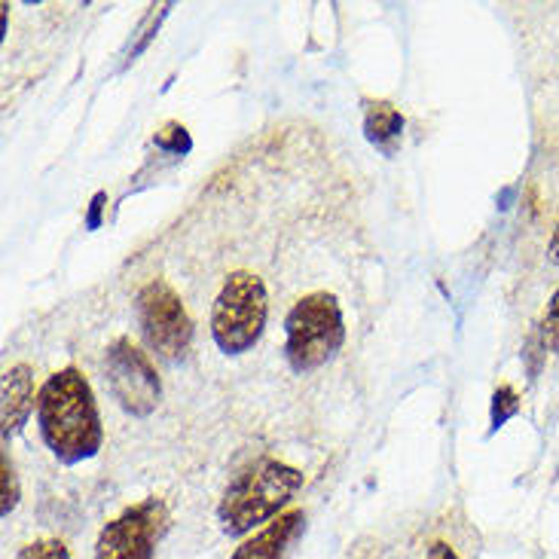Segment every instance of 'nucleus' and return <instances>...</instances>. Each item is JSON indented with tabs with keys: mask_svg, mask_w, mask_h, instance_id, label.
<instances>
[{
	"mask_svg": "<svg viewBox=\"0 0 559 559\" xmlns=\"http://www.w3.org/2000/svg\"><path fill=\"white\" fill-rule=\"evenodd\" d=\"M37 431L61 465H80L102 453L105 428L90 379L76 367H61L37 394Z\"/></svg>",
	"mask_w": 559,
	"mask_h": 559,
	"instance_id": "1",
	"label": "nucleus"
},
{
	"mask_svg": "<svg viewBox=\"0 0 559 559\" xmlns=\"http://www.w3.org/2000/svg\"><path fill=\"white\" fill-rule=\"evenodd\" d=\"M306 477L302 471L287 465L282 459L263 455L227 486L224 499L217 504V523L229 538H242L248 532L263 530L300 492Z\"/></svg>",
	"mask_w": 559,
	"mask_h": 559,
	"instance_id": "2",
	"label": "nucleus"
},
{
	"mask_svg": "<svg viewBox=\"0 0 559 559\" xmlns=\"http://www.w3.org/2000/svg\"><path fill=\"white\" fill-rule=\"evenodd\" d=\"M346 343L343 306L331 290H312L285 318V358L294 373H312Z\"/></svg>",
	"mask_w": 559,
	"mask_h": 559,
	"instance_id": "3",
	"label": "nucleus"
},
{
	"mask_svg": "<svg viewBox=\"0 0 559 559\" xmlns=\"http://www.w3.org/2000/svg\"><path fill=\"white\" fill-rule=\"evenodd\" d=\"M270 316L266 285L248 270L227 275L212 306V340L227 358H239L258 346Z\"/></svg>",
	"mask_w": 559,
	"mask_h": 559,
	"instance_id": "4",
	"label": "nucleus"
},
{
	"mask_svg": "<svg viewBox=\"0 0 559 559\" xmlns=\"http://www.w3.org/2000/svg\"><path fill=\"white\" fill-rule=\"evenodd\" d=\"M138 328L153 355L178 361L193 343V321L183 306L181 294L166 278H151L138 290Z\"/></svg>",
	"mask_w": 559,
	"mask_h": 559,
	"instance_id": "5",
	"label": "nucleus"
},
{
	"mask_svg": "<svg viewBox=\"0 0 559 559\" xmlns=\"http://www.w3.org/2000/svg\"><path fill=\"white\" fill-rule=\"evenodd\" d=\"M168 530V508L163 499H144L122 508L114 520H107L92 559H153L156 545Z\"/></svg>",
	"mask_w": 559,
	"mask_h": 559,
	"instance_id": "6",
	"label": "nucleus"
},
{
	"mask_svg": "<svg viewBox=\"0 0 559 559\" xmlns=\"http://www.w3.org/2000/svg\"><path fill=\"white\" fill-rule=\"evenodd\" d=\"M105 379L114 401L135 419H147L163 397V382L156 367L147 358V352H141L129 336H117L107 346Z\"/></svg>",
	"mask_w": 559,
	"mask_h": 559,
	"instance_id": "7",
	"label": "nucleus"
},
{
	"mask_svg": "<svg viewBox=\"0 0 559 559\" xmlns=\"http://www.w3.org/2000/svg\"><path fill=\"white\" fill-rule=\"evenodd\" d=\"M37 394L40 392H34V370L28 364H13L3 373V413H0L3 443H10L28 425Z\"/></svg>",
	"mask_w": 559,
	"mask_h": 559,
	"instance_id": "8",
	"label": "nucleus"
},
{
	"mask_svg": "<svg viewBox=\"0 0 559 559\" xmlns=\"http://www.w3.org/2000/svg\"><path fill=\"white\" fill-rule=\"evenodd\" d=\"M302 526H306V514L300 508H290L282 516H275L273 523L254 532L251 538H245L229 559H282L290 542L302 532Z\"/></svg>",
	"mask_w": 559,
	"mask_h": 559,
	"instance_id": "9",
	"label": "nucleus"
},
{
	"mask_svg": "<svg viewBox=\"0 0 559 559\" xmlns=\"http://www.w3.org/2000/svg\"><path fill=\"white\" fill-rule=\"evenodd\" d=\"M407 120L404 114L392 105V102H364V138L385 156H394L397 151V141L404 138Z\"/></svg>",
	"mask_w": 559,
	"mask_h": 559,
	"instance_id": "10",
	"label": "nucleus"
},
{
	"mask_svg": "<svg viewBox=\"0 0 559 559\" xmlns=\"http://www.w3.org/2000/svg\"><path fill=\"white\" fill-rule=\"evenodd\" d=\"M516 413H520V394L514 392V385L501 382L492 392V401H489V438L511 423Z\"/></svg>",
	"mask_w": 559,
	"mask_h": 559,
	"instance_id": "11",
	"label": "nucleus"
},
{
	"mask_svg": "<svg viewBox=\"0 0 559 559\" xmlns=\"http://www.w3.org/2000/svg\"><path fill=\"white\" fill-rule=\"evenodd\" d=\"M19 499H22L19 474H15V465L10 462V455L3 453V459H0V516L3 520L19 508Z\"/></svg>",
	"mask_w": 559,
	"mask_h": 559,
	"instance_id": "12",
	"label": "nucleus"
},
{
	"mask_svg": "<svg viewBox=\"0 0 559 559\" xmlns=\"http://www.w3.org/2000/svg\"><path fill=\"white\" fill-rule=\"evenodd\" d=\"M15 559H71V550L61 538H37L22 547Z\"/></svg>",
	"mask_w": 559,
	"mask_h": 559,
	"instance_id": "13",
	"label": "nucleus"
},
{
	"mask_svg": "<svg viewBox=\"0 0 559 559\" xmlns=\"http://www.w3.org/2000/svg\"><path fill=\"white\" fill-rule=\"evenodd\" d=\"M538 333H542V340H545L547 352H559V287L554 290V297L547 302L545 318H542V324H538Z\"/></svg>",
	"mask_w": 559,
	"mask_h": 559,
	"instance_id": "14",
	"label": "nucleus"
},
{
	"mask_svg": "<svg viewBox=\"0 0 559 559\" xmlns=\"http://www.w3.org/2000/svg\"><path fill=\"white\" fill-rule=\"evenodd\" d=\"M545 358H547V346H545V340H542V333H538V328H535V331L530 333V340L523 343V361H526L530 382H535V379H538Z\"/></svg>",
	"mask_w": 559,
	"mask_h": 559,
	"instance_id": "15",
	"label": "nucleus"
},
{
	"mask_svg": "<svg viewBox=\"0 0 559 559\" xmlns=\"http://www.w3.org/2000/svg\"><path fill=\"white\" fill-rule=\"evenodd\" d=\"M156 147H163L168 151L171 156H183V153L190 151L193 144H190V135H187V129L178 126V122H168L166 129L156 135Z\"/></svg>",
	"mask_w": 559,
	"mask_h": 559,
	"instance_id": "16",
	"label": "nucleus"
},
{
	"mask_svg": "<svg viewBox=\"0 0 559 559\" xmlns=\"http://www.w3.org/2000/svg\"><path fill=\"white\" fill-rule=\"evenodd\" d=\"M168 10H171V7H168V3H166V7H163V13H159V15H156V19H151V22H147V28H144V34H141V37H138V44L132 46V49H129V61H135L138 56H141V52L147 49V44H151V40H153V34L159 31V22L166 19Z\"/></svg>",
	"mask_w": 559,
	"mask_h": 559,
	"instance_id": "17",
	"label": "nucleus"
},
{
	"mask_svg": "<svg viewBox=\"0 0 559 559\" xmlns=\"http://www.w3.org/2000/svg\"><path fill=\"white\" fill-rule=\"evenodd\" d=\"M105 202L107 193L105 190H98L90 202V212H86V229H98L102 227V214H105Z\"/></svg>",
	"mask_w": 559,
	"mask_h": 559,
	"instance_id": "18",
	"label": "nucleus"
},
{
	"mask_svg": "<svg viewBox=\"0 0 559 559\" xmlns=\"http://www.w3.org/2000/svg\"><path fill=\"white\" fill-rule=\"evenodd\" d=\"M425 559H459V554H455V547L450 542H435V545L428 547Z\"/></svg>",
	"mask_w": 559,
	"mask_h": 559,
	"instance_id": "19",
	"label": "nucleus"
},
{
	"mask_svg": "<svg viewBox=\"0 0 559 559\" xmlns=\"http://www.w3.org/2000/svg\"><path fill=\"white\" fill-rule=\"evenodd\" d=\"M547 260L559 266V221L557 227H554V236H550V242H547Z\"/></svg>",
	"mask_w": 559,
	"mask_h": 559,
	"instance_id": "20",
	"label": "nucleus"
}]
</instances>
